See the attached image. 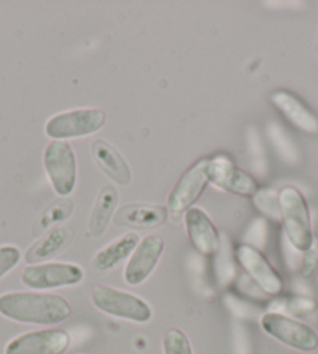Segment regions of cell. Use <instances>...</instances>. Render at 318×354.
<instances>
[{
    "label": "cell",
    "mask_w": 318,
    "mask_h": 354,
    "mask_svg": "<svg viewBox=\"0 0 318 354\" xmlns=\"http://www.w3.org/2000/svg\"><path fill=\"white\" fill-rule=\"evenodd\" d=\"M66 298L44 292H7L0 295V315L17 323L50 326L69 319Z\"/></svg>",
    "instance_id": "6da1fadb"
},
{
    "label": "cell",
    "mask_w": 318,
    "mask_h": 354,
    "mask_svg": "<svg viewBox=\"0 0 318 354\" xmlns=\"http://www.w3.org/2000/svg\"><path fill=\"white\" fill-rule=\"evenodd\" d=\"M279 216L287 239L298 252H309L314 245L310 212L303 194L293 186H286L278 194Z\"/></svg>",
    "instance_id": "7a4b0ae2"
},
{
    "label": "cell",
    "mask_w": 318,
    "mask_h": 354,
    "mask_svg": "<svg viewBox=\"0 0 318 354\" xmlns=\"http://www.w3.org/2000/svg\"><path fill=\"white\" fill-rule=\"evenodd\" d=\"M94 306L108 315L134 323H147L151 320L153 310L142 298L130 292L99 284L91 292Z\"/></svg>",
    "instance_id": "3957f363"
},
{
    "label": "cell",
    "mask_w": 318,
    "mask_h": 354,
    "mask_svg": "<svg viewBox=\"0 0 318 354\" xmlns=\"http://www.w3.org/2000/svg\"><path fill=\"white\" fill-rule=\"evenodd\" d=\"M105 122L106 114L99 108L72 109L48 119L46 134L55 140L83 138L99 131Z\"/></svg>",
    "instance_id": "277c9868"
},
{
    "label": "cell",
    "mask_w": 318,
    "mask_h": 354,
    "mask_svg": "<svg viewBox=\"0 0 318 354\" xmlns=\"http://www.w3.org/2000/svg\"><path fill=\"white\" fill-rule=\"evenodd\" d=\"M84 270L72 262H42L27 266L21 273V281L32 290H50L77 286L83 281Z\"/></svg>",
    "instance_id": "5b68a950"
},
{
    "label": "cell",
    "mask_w": 318,
    "mask_h": 354,
    "mask_svg": "<svg viewBox=\"0 0 318 354\" xmlns=\"http://www.w3.org/2000/svg\"><path fill=\"white\" fill-rule=\"evenodd\" d=\"M261 326L268 335L293 350L310 353L318 348V334L315 329L289 315L267 313L262 315Z\"/></svg>",
    "instance_id": "8992f818"
},
{
    "label": "cell",
    "mask_w": 318,
    "mask_h": 354,
    "mask_svg": "<svg viewBox=\"0 0 318 354\" xmlns=\"http://www.w3.org/2000/svg\"><path fill=\"white\" fill-rule=\"evenodd\" d=\"M44 169L55 192L69 195L77 185L75 151L66 140H52L44 151Z\"/></svg>",
    "instance_id": "52a82bcc"
},
{
    "label": "cell",
    "mask_w": 318,
    "mask_h": 354,
    "mask_svg": "<svg viewBox=\"0 0 318 354\" xmlns=\"http://www.w3.org/2000/svg\"><path fill=\"white\" fill-rule=\"evenodd\" d=\"M206 178L218 189L226 192L241 195V197H253L259 191L258 181L245 170L237 167L230 158L216 156L206 162Z\"/></svg>",
    "instance_id": "ba28073f"
},
{
    "label": "cell",
    "mask_w": 318,
    "mask_h": 354,
    "mask_svg": "<svg viewBox=\"0 0 318 354\" xmlns=\"http://www.w3.org/2000/svg\"><path fill=\"white\" fill-rule=\"evenodd\" d=\"M71 335L64 329H38L16 335L5 346V354H64Z\"/></svg>",
    "instance_id": "9c48e42d"
},
{
    "label": "cell",
    "mask_w": 318,
    "mask_h": 354,
    "mask_svg": "<svg viewBox=\"0 0 318 354\" xmlns=\"http://www.w3.org/2000/svg\"><path fill=\"white\" fill-rule=\"evenodd\" d=\"M236 258L238 264L242 266L250 277L259 288L268 295H278L283 292L284 283L281 274L277 272L270 261H268L264 253L248 243H241L236 248Z\"/></svg>",
    "instance_id": "30bf717a"
},
{
    "label": "cell",
    "mask_w": 318,
    "mask_h": 354,
    "mask_svg": "<svg viewBox=\"0 0 318 354\" xmlns=\"http://www.w3.org/2000/svg\"><path fill=\"white\" fill-rule=\"evenodd\" d=\"M164 253V239L161 236L151 234L139 241L136 250L128 259L124 272L127 284L139 286L155 270Z\"/></svg>",
    "instance_id": "8fae6325"
},
{
    "label": "cell",
    "mask_w": 318,
    "mask_h": 354,
    "mask_svg": "<svg viewBox=\"0 0 318 354\" xmlns=\"http://www.w3.org/2000/svg\"><path fill=\"white\" fill-rule=\"evenodd\" d=\"M206 162L207 158L195 162L172 189L167 200V209L172 214H180V212L187 211L205 192L207 186Z\"/></svg>",
    "instance_id": "7c38bea8"
},
{
    "label": "cell",
    "mask_w": 318,
    "mask_h": 354,
    "mask_svg": "<svg viewBox=\"0 0 318 354\" xmlns=\"http://www.w3.org/2000/svg\"><path fill=\"white\" fill-rule=\"evenodd\" d=\"M186 231L192 247L203 256H214L220 248V234L201 207H189L185 216Z\"/></svg>",
    "instance_id": "4fadbf2b"
},
{
    "label": "cell",
    "mask_w": 318,
    "mask_h": 354,
    "mask_svg": "<svg viewBox=\"0 0 318 354\" xmlns=\"http://www.w3.org/2000/svg\"><path fill=\"white\" fill-rule=\"evenodd\" d=\"M169 209L161 205H127L114 214V223L134 230L158 228L167 221Z\"/></svg>",
    "instance_id": "5bb4252c"
},
{
    "label": "cell",
    "mask_w": 318,
    "mask_h": 354,
    "mask_svg": "<svg viewBox=\"0 0 318 354\" xmlns=\"http://www.w3.org/2000/svg\"><path fill=\"white\" fill-rule=\"evenodd\" d=\"M73 237H75V230L72 227H67V225H64V227L52 228L27 250L26 262L28 266L47 262L48 259L55 258L58 253L69 247Z\"/></svg>",
    "instance_id": "9a60e30c"
},
{
    "label": "cell",
    "mask_w": 318,
    "mask_h": 354,
    "mask_svg": "<svg viewBox=\"0 0 318 354\" xmlns=\"http://www.w3.org/2000/svg\"><path fill=\"white\" fill-rule=\"evenodd\" d=\"M91 155L97 166L113 181L125 186L131 181V170L125 158L105 139H95L91 144Z\"/></svg>",
    "instance_id": "2e32d148"
},
{
    "label": "cell",
    "mask_w": 318,
    "mask_h": 354,
    "mask_svg": "<svg viewBox=\"0 0 318 354\" xmlns=\"http://www.w3.org/2000/svg\"><path fill=\"white\" fill-rule=\"evenodd\" d=\"M272 102L293 125L306 133H318V118L298 99L287 91H277L272 94Z\"/></svg>",
    "instance_id": "e0dca14e"
},
{
    "label": "cell",
    "mask_w": 318,
    "mask_h": 354,
    "mask_svg": "<svg viewBox=\"0 0 318 354\" xmlns=\"http://www.w3.org/2000/svg\"><path fill=\"white\" fill-rule=\"evenodd\" d=\"M139 243V236L134 233H128L118 237V239L108 243L106 247L95 253L93 259V268L94 272H108L113 270L115 266H119L122 261L130 258L134 250H136Z\"/></svg>",
    "instance_id": "ac0fdd59"
},
{
    "label": "cell",
    "mask_w": 318,
    "mask_h": 354,
    "mask_svg": "<svg viewBox=\"0 0 318 354\" xmlns=\"http://www.w3.org/2000/svg\"><path fill=\"white\" fill-rule=\"evenodd\" d=\"M119 192L111 185H106L100 189L97 195L95 203L89 217V233L93 237H100L105 234V231L114 216L115 207H118Z\"/></svg>",
    "instance_id": "d6986e66"
},
{
    "label": "cell",
    "mask_w": 318,
    "mask_h": 354,
    "mask_svg": "<svg viewBox=\"0 0 318 354\" xmlns=\"http://www.w3.org/2000/svg\"><path fill=\"white\" fill-rule=\"evenodd\" d=\"M75 209V203L69 197H61L52 201L44 211L41 212L39 217L36 218L33 225V236H41L46 233L48 228H52L53 225L61 223L69 218L73 214Z\"/></svg>",
    "instance_id": "ffe728a7"
},
{
    "label": "cell",
    "mask_w": 318,
    "mask_h": 354,
    "mask_svg": "<svg viewBox=\"0 0 318 354\" xmlns=\"http://www.w3.org/2000/svg\"><path fill=\"white\" fill-rule=\"evenodd\" d=\"M164 354H194L191 340L178 328H170L162 337Z\"/></svg>",
    "instance_id": "44dd1931"
},
{
    "label": "cell",
    "mask_w": 318,
    "mask_h": 354,
    "mask_svg": "<svg viewBox=\"0 0 318 354\" xmlns=\"http://www.w3.org/2000/svg\"><path fill=\"white\" fill-rule=\"evenodd\" d=\"M21 258H22V253L16 245L0 247V279H2L5 274H8L17 264H19Z\"/></svg>",
    "instance_id": "7402d4cb"
},
{
    "label": "cell",
    "mask_w": 318,
    "mask_h": 354,
    "mask_svg": "<svg viewBox=\"0 0 318 354\" xmlns=\"http://www.w3.org/2000/svg\"><path fill=\"white\" fill-rule=\"evenodd\" d=\"M253 197H254L256 206H258L261 211H264L267 214L274 216V217L279 216V200L277 194L272 191H265V189L264 191H261L259 189Z\"/></svg>",
    "instance_id": "603a6c76"
},
{
    "label": "cell",
    "mask_w": 318,
    "mask_h": 354,
    "mask_svg": "<svg viewBox=\"0 0 318 354\" xmlns=\"http://www.w3.org/2000/svg\"><path fill=\"white\" fill-rule=\"evenodd\" d=\"M270 136L273 138L274 144H277V147L279 149L281 153H283L287 160H292V161L297 160L295 147H293L292 142H289V139L284 136L283 131H281L277 125L270 127Z\"/></svg>",
    "instance_id": "cb8c5ba5"
},
{
    "label": "cell",
    "mask_w": 318,
    "mask_h": 354,
    "mask_svg": "<svg viewBox=\"0 0 318 354\" xmlns=\"http://www.w3.org/2000/svg\"><path fill=\"white\" fill-rule=\"evenodd\" d=\"M317 258H318V250H317L315 243H314V245H312V248L309 250V252H306V258L303 261V268H301L303 277H310L312 272L315 270Z\"/></svg>",
    "instance_id": "d4e9b609"
},
{
    "label": "cell",
    "mask_w": 318,
    "mask_h": 354,
    "mask_svg": "<svg viewBox=\"0 0 318 354\" xmlns=\"http://www.w3.org/2000/svg\"><path fill=\"white\" fill-rule=\"evenodd\" d=\"M317 52H318V35H317Z\"/></svg>",
    "instance_id": "484cf974"
}]
</instances>
